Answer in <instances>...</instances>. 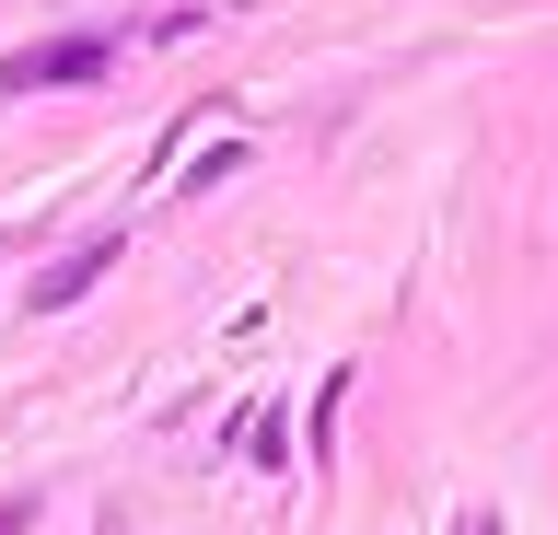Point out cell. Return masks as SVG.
I'll return each instance as SVG.
<instances>
[{
    "label": "cell",
    "instance_id": "2",
    "mask_svg": "<svg viewBox=\"0 0 558 535\" xmlns=\"http://www.w3.org/2000/svg\"><path fill=\"white\" fill-rule=\"evenodd\" d=\"M105 256H117V233H94V245H82V256H59V268H47V280H35V303H70V291L94 280Z\"/></svg>",
    "mask_w": 558,
    "mask_h": 535
},
{
    "label": "cell",
    "instance_id": "3",
    "mask_svg": "<svg viewBox=\"0 0 558 535\" xmlns=\"http://www.w3.org/2000/svg\"><path fill=\"white\" fill-rule=\"evenodd\" d=\"M465 535H488V524H465Z\"/></svg>",
    "mask_w": 558,
    "mask_h": 535
},
{
    "label": "cell",
    "instance_id": "1",
    "mask_svg": "<svg viewBox=\"0 0 558 535\" xmlns=\"http://www.w3.org/2000/svg\"><path fill=\"white\" fill-rule=\"evenodd\" d=\"M105 47L94 36H59V47H24V59H0V94H24V82H94Z\"/></svg>",
    "mask_w": 558,
    "mask_h": 535
}]
</instances>
